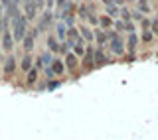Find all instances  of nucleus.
<instances>
[{
    "label": "nucleus",
    "mask_w": 158,
    "mask_h": 140,
    "mask_svg": "<svg viewBox=\"0 0 158 140\" xmlns=\"http://www.w3.org/2000/svg\"><path fill=\"white\" fill-rule=\"evenodd\" d=\"M10 26H12V38H14V42H22L24 36L28 34V20L24 14H20L18 18H14L12 22H10Z\"/></svg>",
    "instance_id": "1"
},
{
    "label": "nucleus",
    "mask_w": 158,
    "mask_h": 140,
    "mask_svg": "<svg viewBox=\"0 0 158 140\" xmlns=\"http://www.w3.org/2000/svg\"><path fill=\"white\" fill-rule=\"evenodd\" d=\"M107 38H109L111 51L115 53V56H123V53L127 51V49H125V42H123V38L118 36L115 30H107Z\"/></svg>",
    "instance_id": "2"
},
{
    "label": "nucleus",
    "mask_w": 158,
    "mask_h": 140,
    "mask_svg": "<svg viewBox=\"0 0 158 140\" xmlns=\"http://www.w3.org/2000/svg\"><path fill=\"white\" fill-rule=\"evenodd\" d=\"M81 67H83V71H93L95 69V46H91V43H87V47H85Z\"/></svg>",
    "instance_id": "3"
},
{
    "label": "nucleus",
    "mask_w": 158,
    "mask_h": 140,
    "mask_svg": "<svg viewBox=\"0 0 158 140\" xmlns=\"http://www.w3.org/2000/svg\"><path fill=\"white\" fill-rule=\"evenodd\" d=\"M34 67H38V69H46V67H49L52 65V61H53V57H52V51H42L40 56L34 59Z\"/></svg>",
    "instance_id": "4"
},
{
    "label": "nucleus",
    "mask_w": 158,
    "mask_h": 140,
    "mask_svg": "<svg viewBox=\"0 0 158 140\" xmlns=\"http://www.w3.org/2000/svg\"><path fill=\"white\" fill-rule=\"evenodd\" d=\"M16 65H18V61H16V57L10 53V56L4 59V65H2V73H4V77H12L14 71H16Z\"/></svg>",
    "instance_id": "5"
},
{
    "label": "nucleus",
    "mask_w": 158,
    "mask_h": 140,
    "mask_svg": "<svg viewBox=\"0 0 158 140\" xmlns=\"http://www.w3.org/2000/svg\"><path fill=\"white\" fill-rule=\"evenodd\" d=\"M38 32H40V30H38V28H34L32 32H28L26 36H24V39H22V46H24V51H26V53H30V51L34 49V42H36Z\"/></svg>",
    "instance_id": "6"
},
{
    "label": "nucleus",
    "mask_w": 158,
    "mask_h": 140,
    "mask_svg": "<svg viewBox=\"0 0 158 140\" xmlns=\"http://www.w3.org/2000/svg\"><path fill=\"white\" fill-rule=\"evenodd\" d=\"M63 63H65V71L73 73V71L79 67V57H77L73 51H69L67 56H65V59H63Z\"/></svg>",
    "instance_id": "7"
},
{
    "label": "nucleus",
    "mask_w": 158,
    "mask_h": 140,
    "mask_svg": "<svg viewBox=\"0 0 158 140\" xmlns=\"http://www.w3.org/2000/svg\"><path fill=\"white\" fill-rule=\"evenodd\" d=\"M14 43L16 42H14V38H12V32H10V30H4L2 32V49L6 53H10L14 49Z\"/></svg>",
    "instance_id": "8"
},
{
    "label": "nucleus",
    "mask_w": 158,
    "mask_h": 140,
    "mask_svg": "<svg viewBox=\"0 0 158 140\" xmlns=\"http://www.w3.org/2000/svg\"><path fill=\"white\" fill-rule=\"evenodd\" d=\"M107 63H111V59L107 57L105 49L95 46V67H103V65H107Z\"/></svg>",
    "instance_id": "9"
},
{
    "label": "nucleus",
    "mask_w": 158,
    "mask_h": 140,
    "mask_svg": "<svg viewBox=\"0 0 158 140\" xmlns=\"http://www.w3.org/2000/svg\"><path fill=\"white\" fill-rule=\"evenodd\" d=\"M136 46H138V36H136V32L135 34H128V39H127V53H128V57H132L136 53Z\"/></svg>",
    "instance_id": "10"
},
{
    "label": "nucleus",
    "mask_w": 158,
    "mask_h": 140,
    "mask_svg": "<svg viewBox=\"0 0 158 140\" xmlns=\"http://www.w3.org/2000/svg\"><path fill=\"white\" fill-rule=\"evenodd\" d=\"M52 71L56 77H61L63 73H65V63H63V59H59V57H53V61H52Z\"/></svg>",
    "instance_id": "11"
},
{
    "label": "nucleus",
    "mask_w": 158,
    "mask_h": 140,
    "mask_svg": "<svg viewBox=\"0 0 158 140\" xmlns=\"http://www.w3.org/2000/svg\"><path fill=\"white\" fill-rule=\"evenodd\" d=\"M93 34H95V43H97V47H105V46H107V42H109L105 30L95 28V30H93Z\"/></svg>",
    "instance_id": "12"
},
{
    "label": "nucleus",
    "mask_w": 158,
    "mask_h": 140,
    "mask_svg": "<svg viewBox=\"0 0 158 140\" xmlns=\"http://www.w3.org/2000/svg\"><path fill=\"white\" fill-rule=\"evenodd\" d=\"M38 77H40V69L38 67H32L26 73V85H28V87H34V85L38 83Z\"/></svg>",
    "instance_id": "13"
},
{
    "label": "nucleus",
    "mask_w": 158,
    "mask_h": 140,
    "mask_svg": "<svg viewBox=\"0 0 158 140\" xmlns=\"http://www.w3.org/2000/svg\"><path fill=\"white\" fill-rule=\"evenodd\" d=\"M79 34H81V38L85 39V43H95V34H93V30H89L87 26H81L79 28Z\"/></svg>",
    "instance_id": "14"
},
{
    "label": "nucleus",
    "mask_w": 158,
    "mask_h": 140,
    "mask_svg": "<svg viewBox=\"0 0 158 140\" xmlns=\"http://www.w3.org/2000/svg\"><path fill=\"white\" fill-rule=\"evenodd\" d=\"M52 20H53V14L49 12V10H48V12H44L42 14V20H40V24H38V30H40V32H44V30L52 24Z\"/></svg>",
    "instance_id": "15"
},
{
    "label": "nucleus",
    "mask_w": 158,
    "mask_h": 140,
    "mask_svg": "<svg viewBox=\"0 0 158 140\" xmlns=\"http://www.w3.org/2000/svg\"><path fill=\"white\" fill-rule=\"evenodd\" d=\"M20 67H22V71H24V73H28L30 69L34 67V57L30 56V53H24L22 61H20Z\"/></svg>",
    "instance_id": "16"
},
{
    "label": "nucleus",
    "mask_w": 158,
    "mask_h": 140,
    "mask_svg": "<svg viewBox=\"0 0 158 140\" xmlns=\"http://www.w3.org/2000/svg\"><path fill=\"white\" fill-rule=\"evenodd\" d=\"M56 32H57V39H59V43H63V42L67 39V26H65L63 22H57Z\"/></svg>",
    "instance_id": "17"
},
{
    "label": "nucleus",
    "mask_w": 158,
    "mask_h": 140,
    "mask_svg": "<svg viewBox=\"0 0 158 140\" xmlns=\"http://www.w3.org/2000/svg\"><path fill=\"white\" fill-rule=\"evenodd\" d=\"M59 46H61V43L56 39V36H48V51L59 53Z\"/></svg>",
    "instance_id": "18"
},
{
    "label": "nucleus",
    "mask_w": 158,
    "mask_h": 140,
    "mask_svg": "<svg viewBox=\"0 0 158 140\" xmlns=\"http://www.w3.org/2000/svg\"><path fill=\"white\" fill-rule=\"evenodd\" d=\"M140 39L144 43H150L152 39H154V34H152V30H142V36H140Z\"/></svg>",
    "instance_id": "19"
},
{
    "label": "nucleus",
    "mask_w": 158,
    "mask_h": 140,
    "mask_svg": "<svg viewBox=\"0 0 158 140\" xmlns=\"http://www.w3.org/2000/svg\"><path fill=\"white\" fill-rule=\"evenodd\" d=\"M107 14H109L111 18H117L118 14H121V10H118L115 4H109V6H107Z\"/></svg>",
    "instance_id": "20"
},
{
    "label": "nucleus",
    "mask_w": 158,
    "mask_h": 140,
    "mask_svg": "<svg viewBox=\"0 0 158 140\" xmlns=\"http://www.w3.org/2000/svg\"><path fill=\"white\" fill-rule=\"evenodd\" d=\"M131 18H132L131 10H128V8H121V20H123V22H131Z\"/></svg>",
    "instance_id": "21"
},
{
    "label": "nucleus",
    "mask_w": 158,
    "mask_h": 140,
    "mask_svg": "<svg viewBox=\"0 0 158 140\" xmlns=\"http://www.w3.org/2000/svg\"><path fill=\"white\" fill-rule=\"evenodd\" d=\"M99 24H101L103 28H111L113 26V18L111 16H103V18H99Z\"/></svg>",
    "instance_id": "22"
},
{
    "label": "nucleus",
    "mask_w": 158,
    "mask_h": 140,
    "mask_svg": "<svg viewBox=\"0 0 158 140\" xmlns=\"http://www.w3.org/2000/svg\"><path fill=\"white\" fill-rule=\"evenodd\" d=\"M138 10H142V12H150V6H148V0H138Z\"/></svg>",
    "instance_id": "23"
},
{
    "label": "nucleus",
    "mask_w": 158,
    "mask_h": 140,
    "mask_svg": "<svg viewBox=\"0 0 158 140\" xmlns=\"http://www.w3.org/2000/svg\"><path fill=\"white\" fill-rule=\"evenodd\" d=\"M150 28H152V34H154V36H158V16L150 20Z\"/></svg>",
    "instance_id": "24"
},
{
    "label": "nucleus",
    "mask_w": 158,
    "mask_h": 140,
    "mask_svg": "<svg viewBox=\"0 0 158 140\" xmlns=\"http://www.w3.org/2000/svg\"><path fill=\"white\" fill-rule=\"evenodd\" d=\"M113 26H115V32H117V34H118V32H125V22H123V20H117Z\"/></svg>",
    "instance_id": "25"
},
{
    "label": "nucleus",
    "mask_w": 158,
    "mask_h": 140,
    "mask_svg": "<svg viewBox=\"0 0 158 140\" xmlns=\"http://www.w3.org/2000/svg\"><path fill=\"white\" fill-rule=\"evenodd\" d=\"M79 16H81V18H89V10H87V6H81V8H79Z\"/></svg>",
    "instance_id": "26"
},
{
    "label": "nucleus",
    "mask_w": 158,
    "mask_h": 140,
    "mask_svg": "<svg viewBox=\"0 0 158 140\" xmlns=\"http://www.w3.org/2000/svg\"><path fill=\"white\" fill-rule=\"evenodd\" d=\"M67 2H69V0H56V4H57V8H59V10L65 8V6H67Z\"/></svg>",
    "instance_id": "27"
},
{
    "label": "nucleus",
    "mask_w": 158,
    "mask_h": 140,
    "mask_svg": "<svg viewBox=\"0 0 158 140\" xmlns=\"http://www.w3.org/2000/svg\"><path fill=\"white\" fill-rule=\"evenodd\" d=\"M34 4H36V8H38V10H42L44 6H46V0H34Z\"/></svg>",
    "instance_id": "28"
},
{
    "label": "nucleus",
    "mask_w": 158,
    "mask_h": 140,
    "mask_svg": "<svg viewBox=\"0 0 158 140\" xmlns=\"http://www.w3.org/2000/svg\"><path fill=\"white\" fill-rule=\"evenodd\" d=\"M131 14H132V18H135V20H138V22H142V14L138 12V10H136V12H131Z\"/></svg>",
    "instance_id": "29"
},
{
    "label": "nucleus",
    "mask_w": 158,
    "mask_h": 140,
    "mask_svg": "<svg viewBox=\"0 0 158 140\" xmlns=\"http://www.w3.org/2000/svg\"><path fill=\"white\" fill-rule=\"evenodd\" d=\"M53 4H56V0H46V6H48L49 10H52V8H53Z\"/></svg>",
    "instance_id": "30"
},
{
    "label": "nucleus",
    "mask_w": 158,
    "mask_h": 140,
    "mask_svg": "<svg viewBox=\"0 0 158 140\" xmlns=\"http://www.w3.org/2000/svg\"><path fill=\"white\" fill-rule=\"evenodd\" d=\"M30 2H34V0H22V4H30Z\"/></svg>",
    "instance_id": "31"
},
{
    "label": "nucleus",
    "mask_w": 158,
    "mask_h": 140,
    "mask_svg": "<svg viewBox=\"0 0 158 140\" xmlns=\"http://www.w3.org/2000/svg\"><path fill=\"white\" fill-rule=\"evenodd\" d=\"M0 65H2V61H0Z\"/></svg>",
    "instance_id": "32"
}]
</instances>
